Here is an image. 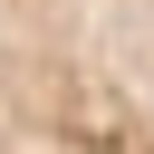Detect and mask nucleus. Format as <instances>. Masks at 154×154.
<instances>
[{
    "instance_id": "obj_1",
    "label": "nucleus",
    "mask_w": 154,
    "mask_h": 154,
    "mask_svg": "<svg viewBox=\"0 0 154 154\" xmlns=\"http://www.w3.org/2000/svg\"><path fill=\"white\" fill-rule=\"evenodd\" d=\"M0 154H154V0H0Z\"/></svg>"
}]
</instances>
